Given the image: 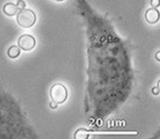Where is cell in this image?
<instances>
[{"instance_id": "cell-1", "label": "cell", "mask_w": 160, "mask_h": 139, "mask_svg": "<svg viewBox=\"0 0 160 139\" xmlns=\"http://www.w3.org/2000/svg\"><path fill=\"white\" fill-rule=\"evenodd\" d=\"M138 131H92L87 130L84 128L78 129L74 133L76 139H86L91 135H136Z\"/></svg>"}, {"instance_id": "cell-6", "label": "cell", "mask_w": 160, "mask_h": 139, "mask_svg": "<svg viewBox=\"0 0 160 139\" xmlns=\"http://www.w3.org/2000/svg\"><path fill=\"white\" fill-rule=\"evenodd\" d=\"M3 12L8 16H13L16 15L19 11L18 6L12 2H8L3 6Z\"/></svg>"}, {"instance_id": "cell-3", "label": "cell", "mask_w": 160, "mask_h": 139, "mask_svg": "<svg viewBox=\"0 0 160 139\" xmlns=\"http://www.w3.org/2000/svg\"><path fill=\"white\" fill-rule=\"evenodd\" d=\"M49 95L52 102L57 104L62 103L68 97V91L65 86L62 84H56L51 87Z\"/></svg>"}, {"instance_id": "cell-12", "label": "cell", "mask_w": 160, "mask_h": 139, "mask_svg": "<svg viewBox=\"0 0 160 139\" xmlns=\"http://www.w3.org/2000/svg\"><path fill=\"white\" fill-rule=\"evenodd\" d=\"M159 54H160V52L159 51H158V52H157V53L155 54V58L157 59V60L158 61H159L160 60V58H159Z\"/></svg>"}, {"instance_id": "cell-13", "label": "cell", "mask_w": 160, "mask_h": 139, "mask_svg": "<svg viewBox=\"0 0 160 139\" xmlns=\"http://www.w3.org/2000/svg\"><path fill=\"white\" fill-rule=\"evenodd\" d=\"M55 1H62L64 0H55Z\"/></svg>"}, {"instance_id": "cell-2", "label": "cell", "mask_w": 160, "mask_h": 139, "mask_svg": "<svg viewBox=\"0 0 160 139\" xmlns=\"http://www.w3.org/2000/svg\"><path fill=\"white\" fill-rule=\"evenodd\" d=\"M36 17L35 13L29 9H23L19 11L16 16L18 24L23 28H29L34 25Z\"/></svg>"}, {"instance_id": "cell-4", "label": "cell", "mask_w": 160, "mask_h": 139, "mask_svg": "<svg viewBox=\"0 0 160 139\" xmlns=\"http://www.w3.org/2000/svg\"><path fill=\"white\" fill-rule=\"evenodd\" d=\"M18 44L21 49L28 51L34 47L36 45V40L31 35L24 34L20 36L18 41Z\"/></svg>"}, {"instance_id": "cell-9", "label": "cell", "mask_w": 160, "mask_h": 139, "mask_svg": "<svg viewBox=\"0 0 160 139\" xmlns=\"http://www.w3.org/2000/svg\"><path fill=\"white\" fill-rule=\"evenodd\" d=\"M150 4L153 8L158 7L159 6V0H151Z\"/></svg>"}, {"instance_id": "cell-10", "label": "cell", "mask_w": 160, "mask_h": 139, "mask_svg": "<svg viewBox=\"0 0 160 139\" xmlns=\"http://www.w3.org/2000/svg\"><path fill=\"white\" fill-rule=\"evenodd\" d=\"M159 82H158V87H153L152 89V92L153 94L154 95H158L159 93Z\"/></svg>"}, {"instance_id": "cell-8", "label": "cell", "mask_w": 160, "mask_h": 139, "mask_svg": "<svg viewBox=\"0 0 160 139\" xmlns=\"http://www.w3.org/2000/svg\"><path fill=\"white\" fill-rule=\"evenodd\" d=\"M16 6H18L19 10H21L24 9V7H26V3L23 0H18Z\"/></svg>"}, {"instance_id": "cell-7", "label": "cell", "mask_w": 160, "mask_h": 139, "mask_svg": "<svg viewBox=\"0 0 160 139\" xmlns=\"http://www.w3.org/2000/svg\"><path fill=\"white\" fill-rule=\"evenodd\" d=\"M21 50L20 48L16 45L11 46L8 50V55L11 59H15L19 56L20 54Z\"/></svg>"}, {"instance_id": "cell-11", "label": "cell", "mask_w": 160, "mask_h": 139, "mask_svg": "<svg viewBox=\"0 0 160 139\" xmlns=\"http://www.w3.org/2000/svg\"><path fill=\"white\" fill-rule=\"evenodd\" d=\"M49 107L52 108V109H54V108H56L57 107H58V105H57V103H56L55 102H50L49 103Z\"/></svg>"}, {"instance_id": "cell-5", "label": "cell", "mask_w": 160, "mask_h": 139, "mask_svg": "<svg viewBox=\"0 0 160 139\" xmlns=\"http://www.w3.org/2000/svg\"><path fill=\"white\" fill-rule=\"evenodd\" d=\"M146 21L149 24H155L159 21V13L156 8H150L148 9L144 15Z\"/></svg>"}]
</instances>
